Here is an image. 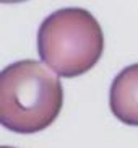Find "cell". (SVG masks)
<instances>
[{"mask_svg":"<svg viewBox=\"0 0 138 148\" xmlns=\"http://www.w3.org/2000/svg\"><path fill=\"white\" fill-rule=\"evenodd\" d=\"M0 148H12V147H0Z\"/></svg>","mask_w":138,"mask_h":148,"instance_id":"obj_5","label":"cell"},{"mask_svg":"<svg viewBox=\"0 0 138 148\" xmlns=\"http://www.w3.org/2000/svg\"><path fill=\"white\" fill-rule=\"evenodd\" d=\"M38 60H18L0 73V124L16 134L46 130L64 106L55 73Z\"/></svg>","mask_w":138,"mask_h":148,"instance_id":"obj_1","label":"cell"},{"mask_svg":"<svg viewBox=\"0 0 138 148\" xmlns=\"http://www.w3.org/2000/svg\"><path fill=\"white\" fill-rule=\"evenodd\" d=\"M38 51L42 62L65 78L89 72L104 52L101 25L85 8H62L39 26Z\"/></svg>","mask_w":138,"mask_h":148,"instance_id":"obj_2","label":"cell"},{"mask_svg":"<svg viewBox=\"0 0 138 148\" xmlns=\"http://www.w3.org/2000/svg\"><path fill=\"white\" fill-rule=\"evenodd\" d=\"M109 106L120 122L138 127V64L125 67L114 78Z\"/></svg>","mask_w":138,"mask_h":148,"instance_id":"obj_3","label":"cell"},{"mask_svg":"<svg viewBox=\"0 0 138 148\" xmlns=\"http://www.w3.org/2000/svg\"><path fill=\"white\" fill-rule=\"evenodd\" d=\"M3 3H20V2H26V0H0Z\"/></svg>","mask_w":138,"mask_h":148,"instance_id":"obj_4","label":"cell"}]
</instances>
